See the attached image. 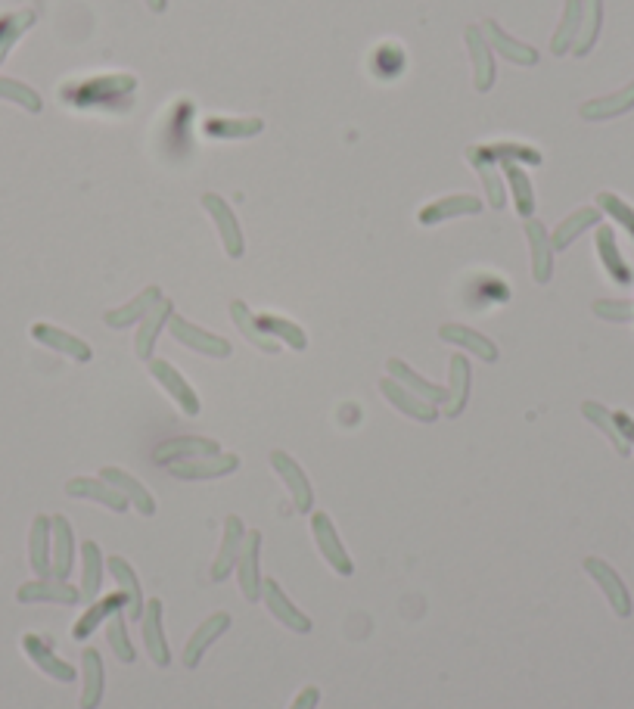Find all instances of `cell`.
<instances>
[{
	"label": "cell",
	"mask_w": 634,
	"mask_h": 709,
	"mask_svg": "<svg viewBox=\"0 0 634 709\" xmlns=\"http://www.w3.org/2000/svg\"><path fill=\"white\" fill-rule=\"evenodd\" d=\"M137 88V78L134 75H122V72H112V75H94V78H81L72 81L60 91L63 103L78 106V109H128L131 106V94Z\"/></svg>",
	"instance_id": "1"
},
{
	"label": "cell",
	"mask_w": 634,
	"mask_h": 709,
	"mask_svg": "<svg viewBox=\"0 0 634 709\" xmlns=\"http://www.w3.org/2000/svg\"><path fill=\"white\" fill-rule=\"evenodd\" d=\"M193 116H196V106L190 100H178L175 109L168 112L165 119V153L171 159H187L193 144Z\"/></svg>",
	"instance_id": "2"
},
{
	"label": "cell",
	"mask_w": 634,
	"mask_h": 709,
	"mask_svg": "<svg viewBox=\"0 0 634 709\" xmlns=\"http://www.w3.org/2000/svg\"><path fill=\"white\" fill-rule=\"evenodd\" d=\"M311 532H314L317 551L324 554V560L333 566V570H336L339 576H352V573H355V563H352L349 551L342 548V538H339L333 520H330L327 514H321V510H317V514H311Z\"/></svg>",
	"instance_id": "3"
},
{
	"label": "cell",
	"mask_w": 634,
	"mask_h": 709,
	"mask_svg": "<svg viewBox=\"0 0 634 709\" xmlns=\"http://www.w3.org/2000/svg\"><path fill=\"white\" fill-rule=\"evenodd\" d=\"M262 532L252 529L246 532L243 538V551H240V560H237V573H240V591L246 601H262Z\"/></svg>",
	"instance_id": "4"
},
{
	"label": "cell",
	"mask_w": 634,
	"mask_h": 709,
	"mask_svg": "<svg viewBox=\"0 0 634 709\" xmlns=\"http://www.w3.org/2000/svg\"><path fill=\"white\" fill-rule=\"evenodd\" d=\"M16 601L19 604H78L81 601V588L69 585V579H35V582H25L16 591Z\"/></svg>",
	"instance_id": "5"
},
{
	"label": "cell",
	"mask_w": 634,
	"mask_h": 709,
	"mask_svg": "<svg viewBox=\"0 0 634 709\" xmlns=\"http://www.w3.org/2000/svg\"><path fill=\"white\" fill-rule=\"evenodd\" d=\"M168 330H171V336H175L181 346H187V349H193V352H203V355H209V358H227L230 352H234L224 336H215V333H209V330H203V327H196V324H190V321H184V318H178V315H171Z\"/></svg>",
	"instance_id": "6"
},
{
	"label": "cell",
	"mask_w": 634,
	"mask_h": 709,
	"mask_svg": "<svg viewBox=\"0 0 634 709\" xmlns=\"http://www.w3.org/2000/svg\"><path fill=\"white\" fill-rule=\"evenodd\" d=\"M271 467L286 482V492L293 495V507L299 510V514H311L314 510V489H311L305 470L290 455H286V451H271Z\"/></svg>",
	"instance_id": "7"
},
{
	"label": "cell",
	"mask_w": 634,
	"mask_h": 709,
	"mask_svg": "<svg viewBox=\"0 0 634 709\" xmlns=\"http://www.w3.org/2000/svg\"><path fill=\"white\" fill-rule=\"evenodd\" d=\"M585 573L600 585V591L607 594V601L610 607L616 610V616H631V594H628V585L622 582V576L613 570V566L607 560H600V557H588L585 563Z\"/></svg>",
	"instance_id": "8"
},
{
	"label": "cell",
	"mask_w": 634,
	"mask_h": 709,
	"mask_svg": "<svg viewBox=\"0 0 634 709\" xmlns=\"http://www.w3.org/2000/svg\"><path fill=\"white\" fill-rule=\"evenodd\" d=\"M203 206H206V212L212 215L215 228H218V234H221L224 252L230 255V259H240L243 249H246V243H243V228H240L237 215L230 212V206L221 200L218 193H206V196H203Z\"/></svg>",
	"instance_id": "9"
},
{
	"label": "cell",
	"mask_w": 634,
	"mask_h": 709,
	"mask_svg": "<svg viewBox=\"0 0 634 709\" xmlns=\"http://www.w3.org/2000/svg\"><path fill=\"white\" fill-rule=\"evenodd\" d=\"M262 601H265V607L271 610V616L277 619V622H283L286 629H293L296 635H308L311 632V619L286 598V591L280 588V582L277 579H265L262 582Z\"/></svg>",
	"instance_id": "10"
},
{
	"label": "cell",
	"mask_w": 634,
	"mask_h": 709,
	"mask_svg": "<svg viewBox=\"0 0 634 709\" xmlns=\"http://www.w3.org/2000/svg\"><path fill=\"white\" fill-rule=\"evenodd\" d=\"M209 455H221V448H218L215 439H206V436H178V439H168V442L156 445L153 461L156 464H178V461L209 458Z\"/></svg>",
	"instance_id": "11"
},
{
	"label": "cell",
	"mask_w": 634,
	"mask_h": 709,
	"mask_svg": "<svg viewBox=\"0 0 634 709\" xmlns=\"http://www.w3.org/2000/svg\"><path fill=\"white\" fill-rule=\"evenodd\" d=\"M140 629H143V647H147L150 660L165 669L171 663V654H168V635L162 629V601L159 598H150L147 607H143Z\"/></svg>",
	"instance_id": "12"
},
{
	"label": "cell",
	"mask_w": 634,
	"mask_h": 709,
	"mask_svg": "<svg viewBox=\"0 0 634 709\" xmlns=\"http://www.w3.org/2000/svg\"><path fill=\"white\" fill-rule=\"evenodd\" d=\"M479 32H482L485 44L492 47V50H498L504 60L516 63V66H535V63H538V50L529 47V44H523V41L510 38L495 19H485V22L479 25Z\"/></svg>",
	"instance_id": "13"
},
{
	"label": "cell",
	"mask_w": 634,
	"mask_h": 709,
	"mask_svg": "<svg viewBox=\"0 0 634 709\" xmlns=\"http://www.w3.org/2000/svg\"><path fill=\"white\" fill-rule=\"evenodd\" d=\"M150 374L159 380V386L171 395V399L181 405V411H184L187 417H196V414H199L196 392H193V386L178 374V367H171V364L162 361V358H150Z\"/></svg>",
	"instance_id": "14"
},
{
	"label": "cell",
	"mask_w": 634,
	"mask_h": 709,
	"mask_svg": "<svg viewBox=\"0 0 634 709\" xmlns=\"http://www.w3.org/2000/svg\"><path fill=\"white\" fill-rule=\"evenodd\" d=\"M380 392L386 395V402L395 405L401 414H408V417H414V420H423V423L439 420V405H432V402L420 399L417 392H411L408 386H401V383L392 380V377H386V380L380 383Z\"/></svg>",
	"instance_id": "15"
},
{
	"label": "cell",
	"mask_w": 634,
	"mask_h": 709,
	"mask_svg": "<svg viewBox=\"0 0 634 709\" xmlns=\"http://www.w3.org/2000/svg\"><path fill=\"white\" fill-rule=\"evenodd\" d=\"M240 467L237 455H209V458H193V461H178V464H168V473L178 476V479H218V476H230Z\"/></svg>",
	"instance_id": "16"
},
{
	"label": "cell",
	"mask_w": 634,
	"mask_h": 709,
	"mask_svg": "<svg viewBox=\"0 0 634 709\" xmlns=\"http://www.w3.org/2000/svg\"><path fill=\"white\" fill-rule=\"evenodd\" d=\"M243 538H246V526L240 517H227L224 520V538H221V548H218V560L212 563V582H221L234 573V566L240 560L243 551Z\"/></svg>",
	"instance_id": "17"
},
{
	"label": "cell",
	"mask_w": 634,
	"mask_h": 709,
	"mask_svg": "<svg viewBox=\"0 0 634 709\" xmlns=\"http://www.w3.org/2000/svg\"><path fill=\"white\" fill-rule=\"evenodd\" d=\"M22 650L28 654V660H32L41 672H47L50 678H56V682H75L72 663H66V660L56 657L47 638H41V635H25V638H22Z\"/></svg>",
	"instance_id": "18"
},
{
	"label": "cell",
	"mask_w": 634,
	"mask_h": 709,
	"mask_svg": "<svg viewBox=\"0 0 634 709\" xmlns=\"http://www.w3.org/2000/svg\"><path fill=\"white\" fill-rule=\"evenodd\" d=\"M53 526V557H50V576L53 579H69L72 563H75V532L66 517H50Z\"/></svg>",
	"instance_id": "19"
},
{
	"label": "cell",
	"mask_w": 634,
	"mask_h": 709,
	"mask_svg": "<svg viewBox=\"0 0 634 709\" xmlns=\"http://www.w3.org/2000/svg\"><path fill=\"white\" fill-rule=\"evenodd\" d=\"M66 492H69L72 498L100 501L103 507H109V510H112V514H122V510H128V498H125L119 489H112L106 479H94V476H75V479H69Z\"/></svg>",
	"instance_id": "20"
},
{
	"label": "cell",
	"mask_w": 634,
	"mask_h": 709,
	"mask_svg": "<svg viewBox=\"0 0 634 709\" xmlns=\"http://www.w3.org/2000/svg\"><path fill=\"white\" fill-rule=\"evenodd\" d=\"M526 237H529V246H532V277L535 283H547L554 274V243H551V234L541 221L535 218H526Z\"/></svg>",
	"instance_id": "21"
},
{
	"label": "cell",
	"mask_w": 634,
	"mask_h": 709,
	"mask_svg": "<svg viewBox=\"0 0 634 709\" xmlns=\"http://www.w3.org/2000/svg\"><path fill=\"white\" fill-rule=\"evenodd\" d=\"M171 315H175V305H171V299H165V296L147 311V315H143L140 330H137V343H134L137 358H143V361L153 358V346H156V339H159L162 327L171 321Z\"/></svg>",
	"instance_id": "22"
},
{
	"label": "cell",
	"mask_w": 634,
	"mask_h": 709,
	"mask_svg": "<svg viewBox=\"0 0 634 709\" xmlns=\"http://www.w3.org/2000/svg\"><path fill=\"white\" fill-rule=\"evenodd\" d=\"M125 607H128V594H125V591H112V594H106V598L94 601L88 610L81 613V619L75 622L72 638H75V641H88V638L97 632V626H100L103 619L115 616V613L125 610Z\"/></svg>",
	"instance_id": "23"
},
{
	"label": "cell",
	"mask_w": 634,
	"mask_h": 709,
	"mask_svg": "<svg viewBox=\"0 0 634 709\" xmlns=\"http://www.w3.org/2000/svg\"><path fill=\"white\" fill-rule=\"evenodd\" d=\"M227 629H230V616H227V613H215V616H209L206 622H199V629L193 632V638H190L187 647H184V666H187V669H196L206 650H209Z\"/></svg>",
	"instance_id": "24"
},
{
	"label": "cell",
	"mask_w": 634,
	"mask_h": 709,
	"mask_svg": "<svg viewBox=\"0 0 634 709\" xmlns=\"http://www.w3.org/2000/svg\"><path fill=\"white\" fill-rule=\"evenodd\" d=\"M482 212V200L479 196H470V193H454V196H442V200L429 203L423 212H420V224H439V221H448V218H457V215H479Z\"/></svg>",
	"instance_id": "25"
},
{
	"label": "cell",
	"mask_w": 634,
	"mask_h": 709,
	"mask_svg": "<svg viewBox=\"0 0 634 709\" xmlns=\"http://www.w3.org/2000/svg\"><path fill=\"white\" fill-rule=\"evenodd\" d=\"M467 399H470V361H467V355H454L451 371H448V395L442 402V414L457 417L467 408Z\"/></svg>",
	"instance_id": "26"
},
{
	"label": "cell",
	"mask_w": 634,
	"mask_h": 709,
	"mask_svg": "<svg viewBox=\"0 0 634 709\" xmlns=\"http://www.w3.org/2000/svg\"><path fill=\"white\" fill-rule=\"evenodd\" d=\"M597 255H600V262H603V271L610 274L613 283H619V287H631L634 283V271L628 268V262L622 259V252L616 246V234L613 228H597Z\"/></svg>",
	"instance_id": "27"
},
{
	"label": "cell",
	"mask_w": 634,
	"mask_h": 709,
	"mask_svg": "<svg viewBox=\"0 0 634 709\" xmlns=\"http://www.w3.org/2000/svg\"><path fill=\"white\" fill-rule=\"evenodd\" d=\"M467 44H470V56H473V84L476 91H492L495 84V50L485 44L479 25L467 28Z\"/></svg>",
	"instance_id": "28"
},
{
	"label": "cell",
	"mask_w": 634,
	"mask_h": 709,
	"mask_svg": "<svg viewBox=\"0 0 634 709\" xmlns=\"http://www.w3.org/2000/svg\"><path fill=\"white\" fill-rule=\"evenodd\" d=\"M32 336L38 339L41 346H50V349H56V352H63V355H69V358H75V361H91V346L84 343V339H78V336H72V333H66V330H60V327H53V324H35L32 327Z\"/></svg>",
	"instance_id": "29"
},
{
	"label": "cell",
	"mask_w": 634,
	"mask_h": 709,
	"mask_svg": "<svg viewBox=\"0 0 634 709\" xmlns=\"http://www.w3.org/2000/svg\"><path fill=\"white\" fill-rule=\"evenodd\" d=\"M100 479H106L112 489H119L143 517H153L156 514V498L140 486V482L131 476V473H125V470H119V467H103L100 470Z\"/></svg>",
	"instance_id": "30"
},
{
	"label": "cell",
	"mask_w": 634,
	"mask_h": 709,
	"mask_svg": "<svg viewBox=\"0 0 634 709\" xmlns=\"http://www.w3.org/2000/svg\"><path fill=\"white\" fill-rule=\"evenodd\" d=\"M439 336L445 339V343L467 349V352H473L476 358H482V361H488V364L498 361V346L492 343V339L482 336V333H476V330H470V327H464V324H445V327L439 330Z\"/></svg>",
	"instance_id": "31"
},
{
	"label": "cell",
	"mask_w": 634,
	"mask_h": 709,
	"mask_svg": "<svg viewBox=\"0 0 634 709\" xmlns=\"http://www.w3.org/2000/svg\"><path fill=\"white\" fill-rule=\"evenodd\" d=\"M628 109H634V81L625 84L622 91L610 94V97H594L588 103H582V119L588 122H603V119H613V116H625Z\"/></svg>",
	"instance_id": "32"
},
{
	"label": "cell",
	"mask_w": 634,
	"mask_h": 709,
	"mask_svg": "<svg viewBox=\"0 0 634 709\" xmlns=\"http://www.w3.org/2000/svg\"><path fill=\"white\" fill-rule=\"evenodd\" d=\"M106 566H109V573H112V579H115V585H119V591H125L128 594V616L131 619H137L140 622V616H143V594H140V579H137V573H134V566L125 560V557H109L106 560Z\"/></svg>",
	"instance_id": "33"
},
{
	"label": "cell",
	"mask_w": 634,
	"mask_h": 709,
	"mask_svg": "<svg viewBox=\"0 0 634 709\" xmlns=\"http://www.w3.org/2000/svg\"><path fill=\"white\" fill-rule=\"evenodd\" d=\"M50 542H53V526L50 517H35L32 523V535H28V563L38 579L50 576Z\"/></svg>",
	"instance_id": "34"
},
{
	"label": "cell",
	"mask_w": 634,
	"mask_h": 709,
	"mask_svg": "<svg viewBox=\"0 0 634 709\" xmlns=\"http://www.w3.org/2000/svg\"><path fill=\"white\" fill-rule=\"evenodd\" d=\"M81 666H84V691H81V709H97L103 700V685H106V672H103V657L94 647H88L81 654Z\"/></svg>",
	"instance_id": "35"
},
{
	"label": "cell",
	"mask_w": 634,
	"mask_h": 709,
	"mask_svg": "<svg viewBox=\"0 0 634 709\" xmlns=\"http://www.w3.org/2000/svg\"><path fill=\"white\" fill-rule=\"evenodd\" d=\"M386 367H389V377H392V380H398L401 386H408L411 392H417L420 399H426V402H432V405H442V402H445L448 389H442V386H436V383H429V380L417 377L401 358H389Z\"/></svg>",
	"instance_id": "36"
},
{
	"label": "cell",
	"mask_w": 634,
	"mask_h": 709,
	"mask_svg": "<svg viewBox=\"0 0 634 709\" xmlns=\"http://www.w3.org/2000/svg\"><path fill=\"white\" fill-rule=\"evenodd\" d=\"M159 299H162V290H159V287H147L140 296H134L128 305L115 308V311H106V324L115 327V330L131 327V324L143 321V315H147V311H150Z\"/></svg>",
	"instance_id": "37"
},
{
	"label": "cell",
	"mask_w": 634,
	"mask_h": 709,
	"mask_svg": "<svg viewBox=\"0 0 634 709\" xmlns=\"http://www.w3.org/2000/svg\"><path fill=\"white\" fill-rule=\"evenodd\" d=\"M230 318H234V324L240 327V333L249 339V343L258 349V352H268V355H277L280 352V343L274 336H268L262 327H258V321L252 318V311L237 299V302H230Z\"/></svg>",
	"instance_id": "38"
},
{
	"label": "cell",
	"mask_w": 634,
	"mask_h": 709,
	"mask_svg": "<svg viewBox=\"0 0 634 709\" xmlns=\"http://www.w3.org/2000/svg\"><path fill=\"white\" fill-rule=\"evenodd\" d=\"M81 560H84V576H81V601L94 604V598L100 594L103 585V551L97 542H84L81 545Z\"/></svg>",
	"instance_id": "39"
},
{
	"label": "cell",
	"mask_w": 634,
	"mask_h": 709,
	"mask_svg": "<svg viewBox=\"0 0 634 709\" xmlns=\"http://www.w3.org/2000/svg\"><path fill=\"white\" fill-rule=\"evenodd\" d=\"M467 159L473 162V168L479 172L482 187H485V193H488V203H492V209H504V203H507V190H504L501 175H498V168H495L498 162L485 159V156L479 153V147H470V150H467Z\"/></svg>",
	"instance_id": "40"
},
{
	"label": "cell",
	"mask_w": 634,
	"mask_h": 709,
	"mask_svg": "<svg viewBox=\"0 0 634 709\" xmlns=\"http://www.w3.org/2000/svg\"><path fill=\"white\" fill-rule=\"evenodd\" d=\"M265 122L262 119H224V116H212L203 122V131L209 137H218V140H246V137H255L262 134Z\"/></svg>",
	"instance_id": "41"
},
{
	"label": "cell",
	"mask_w": 634,
	"mask_h": 709,
	"mask_svg": "<svg viewBox=\"0 0 634 709\" xmlns=\"http://www.w3.org/2000/svg\"><path fill=\"white\" fill-rule=\"evenodd\" d=\"M501 168H504V178L510 184L516 212H520L523 218H532V212H535V190H532L529 175L520 168V162H501Z\"/></svg>",
	"instance_id": "42"
},
{
	"label": "cell",
	"mask_w": 634,
	"mask_h": 709,
	"mask_svg": "<svg viewBox=\"0 0 634 709\" xmlns=\"http://www.w3.org/2000/svg\"><path fill=\"white\" fill-rule=\"evenodd\" d=\"M600 22H603V0H582V25H579V38L572 44L575 56L591 53L600 35Z\"/></svg>",
	"instance_id": "43"
},
{
	"label": "cell",
	"mask_w": 634,
	"mask_h": 709,
	"mask_svg": "<svg viewBox=\"0 0 634 709\" xmlns=\"http://www.w3.org/2000/svg\"><path fill=\"white\" fill-rule=\"evenodd\" d=\"M597 221H600V209L585 206V209H579V212H572V215L560 224V228L554 231V237H551L554 249H566L569 243L579 240L588 228H594Z\"/></svg>",
	"instance_id": "44"
},
{
	"label": "cell",
	"mask_w": 634,
	"mask_h": 709,
	"mask_svg": "<svg viewBox=\"0 0 634 709\" xmlns=\"http://www.w3.org/2000/svg\"><path fill=\"white\" fill-rule=\"evenodd\" d=\"M405 63H408V56H405V50H401V44H395V41L380 44L377 50H373V56H370L373 75L383 78V81L398 78L401 72H405Z\"/></svg>",
	"instance_id": "45"
},
{
	"label": "cell",
	"mask_w": 634,
	"mask_h": 709,
	"mask_svg": "<svg viewBox=\"0 0 634 709\" xmlns=\"http://www.w3.org/2000/svg\"><path fill=\"white\" fill-rule=\"evenodd\" d=\"M255 321H258V327H262L268 336L280 339V343H286V346H293L296 352L308 349V336H305V330H302L299 324L286 321V318H280V315H258Z\"/></svg>",
	"instance_id": "46"
},
{
	"label": "cell",
	"mask_w": 634,
	"mask_h": 709,
	"mask_svg": "<svg viewBox=\"0 0 634 709\" xmlns=\"http://www.w3.org/2000/svg\"><path fill=\"white\" fill-rule=\"evenodd\" d=\"M35 25V13L32 10H16V13H4L0 16V63L7 60V53L13 50V44Z\"/></svg>",
	"instance_id": "47"
},
{
	"label": "cell",
	"mask_w": 634,
	"mask_h": 709,
	"mask_svg": "<svg viewBox=\"0 0 634 709\" xmlns=\"http://www.w3.org/2000/svg\"><path fill=\"white\" fill-rule=\"evenodd\" d=\"M579 25H582V0H566V10H563L560 28L554 32V41H551V50H554L557 56H563L566 50H572L575 38H579Z\"/></svg>",
	"instance_id": "48"
},
{
	"label": "cell",
	"mask_w": 634,
	"mask_h": 709,
	"mask_svg": "<svg viewBox=\"0 0 634 709\" xmlns=\"http://www.w3.org/2000/svg\"><path fill=\"white\" fill-rule=\"evenodd\" d=\"M582 414H585V420H591L594 427L613 442V448L619 451L622 458H628L631 445L622 439V433H619V427H616V420H613V411H607V408L597 405V402H585V405H582Z\"/></svg>",
	"instance_id": "49"
},
{
	"label": "cell",
	"mask_w": 634,
	"mask_h": 709,
	"mask_svg": "<svg viewBox=\"0 0 634 709\" xmlns=\"http://www.w3.org/2000/svg\"><path fill=\"white\" fill-rule=\"evenodd\" d=\"M479 153L492 162H526V165H541V153L526 147V144H476Z\"/></svg>",
	"instance_id": "50"
},
{
	"label": "cell",
	"mask_w": 634,
	"mask_h": 709,
	"mask_svg": "<svg viewBox=\"0 0 634 709\" xmlns=\"http://www.w3.org/2000/svg\"><path fill=\"white\" fill-rule=\"evenodd\" d=\"M106 638H109V647L112 654L119 657L122 663H134L137 660V650L128 638V626H125V613L119 610L115 616H109V626H106Z\"/></svg>",
	"instance_id": "51"
},
{
	"label": "cell",
	"mask_w": 634,
	"mask_h": 709,
	"mask_svg": "<svg viewBox=\"0 0 634 709\" xmlns=\"http://www.w3.org/2000/svg\"><path fill=\"white\" fill-rule=\"evenodd\" d=\"M470 296H479V299H473V305L507 302V299H510V287H507L504 280H498V277L482 274V277H476V280L470 283Z\"/></svg>",
	"instance_id": "52"
},
{
	"label": "cell",
	"mask_w": 634,
	"mask_h": 709,
	"mask_svg": "<svg viewBox=\"0 0 634 709\" xmlns=\"http://www.w3.org/2000/svg\"><path fill=\"white\" fill-rule=\"evenodd\" d=\"M0 100H10V103H19L22 109L28 112H41V97L28 88L22 81H13V78H0Z\"/></svg>",
	"instance_id": "53"
},
{
	"label": "cell",
	"mask_w": 634,
	"mask_h": 709,
	"mask_svg": "<svg viewBox=\"0 0 634 709\" xmlns=\"http://www.w3.org/2000/svg\"><path fill=\"white\" fill-rule=\"evenodd\" d=\"M597 209H600V212H607L613 221H619L622 228L634 237V209H631L625 200H619L616 193H607V190L597 193Z\"/></svg>",
	"instance_id": "54"
},
{
	"label": "cell",
	"mask_w": 634,
	"mask_h": 709,
	"mask_svg": "<svg viewBox=\"0 0 634 709\" xmlns=\"http://www.w3.org/2000/svg\"><path fill=\"white\" fill-rule=\"evenodd\" d=\"M594 315L603 318V321L625 324V321H634V302H628V299H597Z\"/></svg>",
	"instance_id": "55"
},
{
	"label": "cell",
	"mask_w": 634,
	"mask_h": 709,
	"mask_svg": "<svg viewBox=\"0 0 634 709\" xmlns=\"http://www.w3.org/2000/svg\"><path fill=\"white\" fill-rule=\"evenodd\" d=\"M317 703H321V691H317V688H302L290 709H317Z\"/></svg>",
	"instance_id": "56"
},
{
	"label": "cell",
	"mask_w": 634,
	"mask_h": 709,
	"mask_svg": "<svg viewBox=\"0 0 634 709\" xmlns=\"http://www.w3.org/2000/svg\"><path fill=\"white\" fill-rule=\"evenodd\" d=\"M613 420H616V427H619L622 439H625L628 445H634V417H631V414H625V411H616V414H613Z\"/></svg>",
	"instance_id": "57"
},
{
	"label": "cell",
	"mask_w": 634,
	"mask_h": 709,
	"mask_svg": "<svg viewBox=\"0 0 634 709\" xmlns=\"http://www.w3.org/2000/svg\"><path fill=\"white\" fill-rule=\"evenodd\" d=\"M147 7H150L153 13H162V10L168 7V0H147Z\"/></svg>",
	"instance_id": "58"
}]
</instances>
